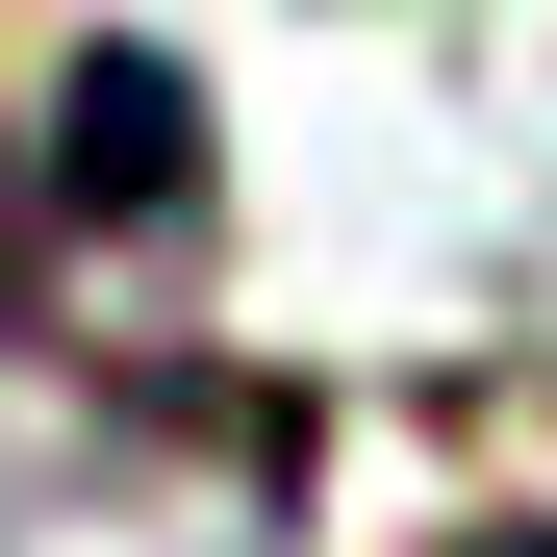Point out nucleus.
Masks as SVG:
<instances>
[{
  "mask_svg": "<svg viewBox=\"0 0 557 557\" xmlns=\"http://www.w3.org/2000/svg\"><path fill=\"white\" fill-rule=\"evenodd\" d=\"M26 228H51V177H0V330L51 305V253H26Z\"/></svg>",
  "mask_w": 557,
  "mask_h": 557,
  "instance_id": "f03ea898",
  "label": "nucleus"
},
{
  "mask_svg": "<svg viewBox=\"0 0 557 557\" xmlns=\"http://www.w3.org/2000/svg\"><path fill=\"white\" fill-rule=\"evenodd\" d=\"M76 177H102V228H203V102H177L152 51H76ZM76 177H51V228H76Z\"/></svg>",
  "mask_w": 557,
  "mask_h": 557,
  "instance_id": "f257e3e1",
  "label": "nucleus"
},
{
  "mask_svg": "<svg viewBox=\"0 0 557 557\" xmlns=\"http://www.w3.org/2000/svg\"><path fill=\"white\" fill-rule=\"evenodd\" d=\"M482 557H557V532H482Z\"/></svg>",
  "mask_w": 557,
  "mask_h": 557,
  "instance_id": "7ed1b4c3",
  "label": "nucleus"
}]
</instances>
